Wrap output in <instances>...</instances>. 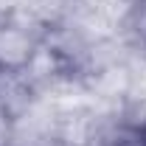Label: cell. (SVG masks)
<instances>
[{
	"mask_svg": "<svg viewBox=\"0 0 146 146\" xmlns=\"http://www.w3.org/2000/svg\"><path fill=\"white\" fill-rule=\"evenodd\" d=\"M48 23L28 11H6L0 17V68L3 70H28L45 51Z\"/></svg>",
	"mask_w": 146,
	"mask_h": 146,
	"instance_id": "cell-1",
	"label": "cell"
},
{
	"mask_svg": "<svg viewBox=\"0 0 146 146\" xmlns=\"http://www.w3.org/2000/svg\"><path fill=\"white\" fill-rule=\"evenodd\" d=\"M42 101H45V96L39 93V87L34 84V79L25 70H20V73L3 70V76H0V107L6 110L14 121H20L23 115H28Z\"/></svg>",
	"mask_w": 146,
	"mask_h": 146,
	"instance_id": "cell-2",
	"label": "cell"
},
{
	"mask_svg": "<svg viewBox=\"0 0 146 146\" xmlns=\"http://www.w3.org/2000/svg\"><path fill=\"white\" fill-rule=\"evenodd\" d=\"M14 141V118L0 107V146H11Z\"/></svg>",
	"mask_w": 146,
	"mask_h": 146,
	"instance_id": "cell-3",
	"label": "cell"
},
{
	"mask_svg": "<svg viewBox=\"0 0 146 146\" xmlns=\"http://www.w3.org/2000/svg\"><path fill=\"white\" fill-rule=\"evenodd\" d=\"M0 76H3V68H0Z\"/></svg>",
	"mask_w": 146,
	"mask_h": 146,
	"instance_id": "cell-4",
	"label": "cell"
},
{
	"mask_svg": "<svg viewBox=\"0 0 146 146\" xmlns=\"http://www.w3.org/2000/svg\"><path fill=\"white\" fill-rule=\"evenodd\" d=\"M0 17H3V14H0Z\"/></svg>",
	"mask_w": 146,
	"mask_h": 146,
	"instance_id": "cell-5",
	"label": "cell"
}]
</instances>
